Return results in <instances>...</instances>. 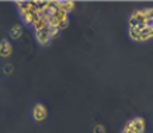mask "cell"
Here are the masks:
<instances>
[{"mask_svg":"<svg viewBox=\"0 0 153 133\" xmlns=\"http://www.w3.org/2000/svg\"><path fill=\"white\" fill-rule=\"evenodd\" d=\"M153 27V10L150 7L135 10L128 21V30H146Z\"/></svg>","mask_w":153,"mask_h":133,"instance_id":"obj_1","label":"cell"},{"mask_svg":"<svg viewBox=\"0 0 153 133\" xmlns=\"http://www.w3.org/2000/svg\"><path fill=\"white\" fill-rule=\"evenodd\" d=\"M16 6L19 7L20 17H21V20H23L24 24L31 25V24L34 23V20L38 17L35 1H17Z\"/></svg>","mask_w":153,"mask_h":133,"instance_id":"obj_2","label":"cell"},{"mask_svg":"<svg viewBox=\"0 0 153 133\" xmlns=\"http://www.w3.org/2000/svg\"><path fill=\"white\" fill-rule=\"evenodd\" d=\"M129 38L134 42H146L153 37V27L146 28V30H129L128 31Z\"/></svg>","mask_w":153,"mask_h":133,"instance_id":"obj_3","label":"cell"},{"mask_svg":"<svg viewBox=\"0 0 153 133\" xmlns=\"http://www.w3.org/2000/svg\"><path fill=\"white\" fill-rule=\"evenodd\" d=\"M47 108H45V105H42V104H35L33 108V118L37 122H42V120L47 119Z\"/></svg>","mask_w":153,"mask_h":133,"instance_id":"obj_4","label":"cell"},{"mask_svg":"<svg viewBox=\"0 0 153 133\" xmlns=\"http://www.w3.org/2000/svg\"><path fill=\"white\" fill-rule=\"evenodd\" d=\"M34 35H35V39H37L39 45H47L48 42L51 41V38H49V27L34 31Z\"/></svg>","mask_w":153,"mask_h":133,"instance_id":"obj_5","label":"cell"},{"mask_svg":"<svg viewBox=\"0 0 153 133\" xmlns=\"http://www.w3.org/2000/svg\"><path fill=\"white\" fill-rule=\"evenodd\" d=\"M13 53V46L7 39H1L0 41V56L1 58H9Z\"/></svg>","mask_w":153,"mask_h":133,"instance_id":"obj_6","label":"cell"},{"mask_svg":"<svg viewBox=\"0 0 153 133\" xmlns=\"http://www.w3.org/2000/svg\"><path fill=\"white\" fill-rule=\"evenodd\" d=\"M131 125H132V130L134 133H146V125H145V120L142 118H135V119H131Z\"/></svg>","mask_w":153,"mask_h":133,"instance_id":"obj_7","label":"cell"},{"mask_svg":"<svg viewBox=\"0 0 153 133\" xmlns=\"http://www.w3.org/2000/svg\"><path fill=\"white\" fill-rule=\"evenodd\" d=\"M58 6H59V9L62 10V11H65L68 16H69L72 11L74 10V7H76V4H74L73 1H58Z\"/></svg>","mask_w":153,"mask_h":133,"instance_id":"obj_8","label":"cell"},{"mask_svg":"<svg viewBox=\"0 0 153 133\" xmlns=\"http://www.w3.org/2000/svg\"><path fill=\"white\" fill-rule=\"evenodd\" d=\"M21 34H23V30H21V25H19V24L13 25V28L10 30V35L13 39H19L21 37Z\"/></svg>","mask_w":153,"mask_h":133,"instance_id":"obj_9","label":"cell"},{"mask_svg":"<svg viewBox=\"0 0 153 133\" xmlns=\"http://www.w3.org/2000/svg\"><path fill=\"white\" fill-rule=\"evenodd\" d=\"M93 133H105V128L102 125H96L93 128Z\"/></svg>","mask_w":153,"mask_h":133,"instance_id":"obj_10","label":"cell"},{"mask_svg":"<svg viewBox=\"0 0 153 133\" xmlns=\"http://www.w3.org/2000/svg\"><path fill=\"white\" fill-rule=\"evenodd\" d=\"M4 73H11V66L10 64H6L4 66Z\"/></svg>","mask_w":153,"mask_h":133,"instance_id":"obj_11","label":"cell"}]
</instances>
